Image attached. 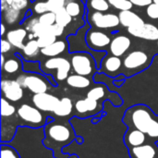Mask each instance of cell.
Listing matches in <instances>:
<instances>
[{
    "instance_id": "1",
    "label": "cell",
    "mask_w": 158,
    "mask_h": 158,
    "mask_svg": "<svg viewBox=\"0 0 158 158\" xmlns=\"http://www.w3.org/2000/svg\"><path fill=\"white\" fill-rule=\"evenodd\" d=\"M43 132L44 137L42 143L53 152L54 158H79L77 155L63 153L64 147L69 145L73 141H76L78 144L83 143V139L76 135L69 120L54 119L46 123L43 128Z\"/></svg>"
},
{
    "instance_id": "2",
    "label": "cell",
    "mask_w": 158,
    "mask_h": 158,
    "mask_svg": "<svg viewBox=\"0 0 158 158\" xmlns=\"http://www.w3.org/2000/svg\"><path fill=\"white\" fill-rule=\"evenodd\" d=\"M122 122L128 129H135L143 132L153 143H158V115L145 105H134L123 115Z\"/></svg>"
},
{
    "instance_id": "3",
    "label": "cell",
    "mask_w": 158,
    "mask_h": 158,
    "mask_svg": "<svg viewBox=\"0 0 158 158\" xmlns=\"http://www.w3.org/2000/svg\"><path fill=\"white\" fill-rule=\"evenodd\" d=\"M20 127L19 118L18 116V108L7 101L6 98H1V143H10L19 128Z\"/></svg>"
},
{
    "instance_id": "4",
    "label": "cell",
    "mask_w": 158,
    "mask_h": 158,
    "mask_svg": "<svg viewBox=\"0 0 158 158\" xmlns=\"http://www.w3.org/2000/svg\"><path fill=\"white\" fill-rule=\"evenodd\" d=\"M18 116L19 118L20 127L43 129L47 123V118L49 115H44V112L39 110L34 106L22 104L18 107Z\"/></svg>"
},
{
    "instance_id": "5",
    "label": "cell",
    "mask_w": 158,
    "mask_h": 158,
    "mask_svg": "<svg viewBox=\"0 0 158 158\" xmlns=\"http://www.w3.org/2000/svg\"><path fill=\"white\" fill-rule=\"evenodd\" d=\"M17 81L24 88L33 94L47 93L49 84L47 81L37 74H22L17 78Z\"/></svg>"
},
{
    "instance_id": "6",
    "label": "cell",
    "mask_w": 158,
    "mask_h": 158,
    "mask_svg": "<svg viewBox=\"0 0 158 158\" xmlns=\"http://www.w3.org/2000/svg\"><path fill=\"white\" fill-rule=\"evenodd\" d=\"M102 104L99 101L86 97L77 100L74 104V116L80 118L95 117L102 111Z\"/></svg>"
},
{
    "instance_id": "7",
    "label": "cell",
    "mask_w": 158,
    "mask_h": 158,
    "mask_svg": "<svg viewBox=\"0 0 158 158\" xmlns=\"http://www.w3.org/2000/svg\"><path fill=\"white\" fill-rule=\"evenodd\" d=\"M70 63L76 74L87 77L94 70V62L92 56L86 53H75L71 56Z\"/></svg>"
},
{
    "instance_id": "8",
    "label": "cell",
    "mask_w": 158,
    "mask_h": 158,
    "mask_svg": "<svg viewBox=\"0 0 158 158\" xmlns=\"http://www.w3.org/2000/svg\"><path fill=\"white\" fill-rule=\"evenodd\" d=\"M44 68L47 70L56 69V79L57 81H63L69 76V71L71 69V63L64 57H50L47 59L44 65Z\"/></svg>"
},
{
    "instance_id": "9",
    "label": "cell",
    "mask_w": 158,
    "mask_h": 158,
    "mask_svg": "<svg viewBox=\"0 0 158 158\" xmlns=\"http://www.w3.org/2000/svg\"><path fill=\"white\" fill-rule=\"evenodd\" d=\"M1 92L2 97L11 103H18L24 96V88L17 80H2Z\"/></svg>"
},
{
    "instance_id": "10",
    "label": "cell",
    "mask_w": 158,
    "mask_h": 158,
    "mask_svg": "<svg viewBox=\"0 0 158 158\" xmlns=\"http://www.w3.org/2000/svg\"><path fill=\"white\" fill-rule=\"evenodd\" d=\"M59 100L60 99L57 96L49 93L33 94L31 98L33 106L44 113H53Z\"/></svg>"
},
{
    "instance_id": "11",
    "label": "cell",
    "mask_w": 158,
    "mask_h": 158,
    "mask_svg": "<svg viewBox=\"0 0 158 158\" xmlns=\"http://www.w3.org/2000/svg\"><path fill=\"white\" fill-rule=\"evenodd\" d=\"M92 23L99 29H112L116 28L120 24V20L118 15L107 13L104 14L103 12L95 11L91 16Z\"/></svg>"
},
{
    "instance_id": "12",
    "label": "cell",
    "mask_w": 158,
    "mask_h": 158,
    "mask_svg": "<svg viewBox=\"0 0 158 158\" xmlns=\"http://www.w3.org/2000/svg\"><path fill=\"white\" fill-rule=\"evenodd\" d=\"M128 31L131 35L148 40V41H158V28L150 23H143L139 26L128 28Z\"/></svg>"
},
{
    "instance_id": "13",
    "label": "cell",
    "mask_w": 158,
    "mask_h": 158,
    "mask_svg": "<svg viewBox=\"0 0 158 158\" xmlns=\"http://www.w3.org/2000/svg\"><path fill=\"white\" fill-rule=\"evenodd\" d=\"M149 56L143 51H132L123 60V65L125 69L129 70H136L142 68L148 63Z\"/></svg>"
},
{
    "instance_id": "14",
    "label": "cell",
    "mask_w": 158,
    "mask_h": 158,
    "mask_svg": "<svg viewBox=\"0 0 158 158\" xmlns=\"http://www.w3.org/2000/svg\"><path fill=\"white\" fill-rule=\"evenodd\" d=\"M52 116L55 119L70 120L74 116V104L69 97H63L59 100Z\"/></svg>"
},
{
    "instance_id": "15",
    "label": "cell",
    "mask_w": 158,
    "mask_h": 158,
    "mask_svg": "<svg viewBox=\"0 0 158 158\" xmlns=\"http://www.w3.org/2000/svg\"><path fill=\"white\" fill-rule=\"evenodd\" d=\"M157 143L149 142L143 145L128 149L131 158H158Z\"/></svg>"
},
{
    "instance_id": "16",
    "label": "cell",
    "mask_w": 158,
    "mask_h": 158,
    "mask_svg": "<svg viewBox=\"0 0 158 158\" xmlns=\"http://www.w3.org/2000/svg\"><path fill=\"white\" fill-rule=\"evenodd\" d=\"M151 141L143 132L135 129H128L123 136V143L128 149L143 145Z\"/></svg>"
},
{
    "instance_id": "17",
    "label": "cell",
    "mask_w": 158,
    "mask_h": 158,
    "mask_svg": "<svg viewBox=\"0 0 158 158\" xmlns=\"http://www.w3.org/2000/svg\"><path fill=\"white\" fill-rule=\"evenodd\" d=\"M87 43L94 49H102L110 44V37L100 31H91L87 33Z\"/></svg>"
},
{
    "instance_id": "18",
    "label": "cell",
    "mask_w": 158,
    "mask_h": 158,
    "mask_svg": "<svg viewBox=\"0 0 158 158\" xmlns=\"http://www.w3.org/2000/svg\"><path fill=\"white\" fill-rule=\"evenodd\" d=\"M131 44V41L129 37L125 35H118L114 37V39L111 41L109 44V48L113 56L119 57L129 50Z\"/></svg>"
},
{
    "instance_id": "19",
    "label": "cell",
    "mask_w": 158,
    "mask_h": 158,
    "mask_svg": "<svg viewBox=\"0 0 158 158\" xmlns=\"http://www.w3.org/2000/svg\"><path fill=\"white\" fill-rule=\"evenodd\" d=\"M118 18L120 20V24L127 28L139 26L144 23L143 19L131 10L120 11V13L118 14Z\"/></svg>"
},
{
    "instance_id": "20",
    "label": "cell",
    "mask_w": 158,
    "mask_h": 158,
    "mask_svg": "<svg viewBox=\"0 0 158 158\" xmlns=\"http://www.w3.org/2000/svg\"><path fill=\"white\" fill-rule=\"evenodd\" d=\"M27 37V30L22 28H18L11 30L6 34V40L12 44V46L19 49H23L24 40Z\"/></svg>"
},
{
    "instance_id": "21",
    "label": "cell",
    "mask_w": 158,
    "mask_h": 158,
    "mask_svg": "<svg viewBox=\"0 0 158 158\" xmlns=\"http://www.w3.org/2000/svg\"><path fill=\"white\" fill-rule=\"evenodd\" d=\"M67 84L74 89H86L91 85V81L88 77L80 74H72L68 77Z\"/></svg>"
},
{
    "instance_id": "22",
    "label": "cell",
    "mask_w": 158,
    "mask_h": 158,
    "mask_svg": "<svg viewBox=\"0 0 158 158\" xmlns=\"http://www.w3.org/2000/svg\"><path fill=\"white\" fill-rule=\"evenodd\" d=\"M66 48H67V44L64 41H56L51 45H49L45 48H42L41 53H42V55H44L45 56L56 57V56H59L60 54H62L66 50Z\"/></svg>"
},
{
    "instance_id": "23",
    "label": "cell",
    "mask_w": 158,
    "mask_h": 158,
    "mask_svg": "<svg viewBox=\"0 0 158 158\" xmlns=\"http://www.w3.org/2000/svg\"><path fill=\"white\" fill-rule=\"evenodd\" d=\"M121 66H122L121 59L118 56H112L107 57L105 60L103 64V69H104V71L107 73L108 75H113L120 69Z\"/></svg>"
},
{
    "instance_id": "24",
    "label": "cell",
    "mask_w": 158,
    "mask_h": 158,
    "mask_svg": "<svg viewBox=\"0 0 158 158\" xmlns=\"http://www.w3.org/2000/svg\"><path fill=\"white\" fill-rule=\"evenodd\" d=\"M20 11L19 9H17L11 6H8L4 11H3V19L7 24H14L17 22L20 18Z\"/></svg>"
},
{
    "instance_id": "25",
    "label": "cell",
    "mask_w": 158,
    "mask_h": 158,
    "mask_svg": "<svg viewBox=\"0 0 158 158\" xmlns=\"http://www.w3.org/2000/svg\"><path fill=\"white\" fill-rule=\"evenodd\" d=\"M106 96L107 91L106 88L103 85H97L95 87H93L86 94V97L92 98L96 101H103V99H105Z\"/></svg>"
},
{
    "instance_id": "26",
    "label": "cell",
    "mask_w": 158,
    "mask_h": 158,
    "mask_svg": "<svg viewBox=\"0 0 158 158\" xmlns=\"http://www.w3.org/2000/svg\"><path fill=\"white\" fill-rule=\"evenodd\" d=\"M40 49L41 48L38 44L37 39H32V40H29V42H27L24 44L22 51H23V54L25 56L31 58V57H34L35 56L38 55Z\"/></svg>"
},
{
    "instance_id": "27",
    "label": "cell",
    "mask_w": 158,
    "mask_h": 158,
    "mask_svg": "<svg viewBox=\"0 0 158 158\" xmlns=\"http://www.w3.org/2000/svg\"><path fill=\"white\" fill-rule=\"evenodd\" d=\"M20 67L21 63L19 62V60H18L17 58H9L6 61V63L2 67V69L7 74H14L19 70Z\"/></svg>"
},
{
    "instance_id": "28",
    "label": "cell",
    "mask_w": 158,
    "mask_h": 158,
    "mask_svg": "<svg viewBox=\"0 0 158 158\" xmlns=\"http://www.w3.org/2000/svg\"><path fill=\"white\" fill-rule=\"evenodd\" d=\"M71 20H72V17L68 13L66 8H63L56 13V23L63 27H67L68 25H69Z\"/></svg>"
},
{
    "instance_id": "29",
    "label": "cell",
    "mask_w": 158,
    "mask_h": 158,
    "mask_svg": "<svg viewBox=\"0 0 158 158\" xmlns=\"http://www.w3.org/2000/svg\"><path fill=\"white\" fill-rule=\"evenodd\" d=\"M1 158H21L19 152L7 143H1Z\"/></svg>"
},
{
    "instance_id": "30",
    "label": "cell",
    "mask_w": 158,
    "mask_h": 158,
    "mask_svg": "<svg viewBox=\"0 0 158 158\" xmlns=\"http://www.w3.org/2000/svg\"><path fill=\"white\" fill-rule=\"evenodd\" d=\"M108 2L110 6L120 11L131 10L133 6V4L131 0H108Z\"/></svg>"
},
{
    "instance_id": "31",
    "label": "cell",
    "mask_w": 158,
    "mask_h": 158,
    "mask_svg": "<svg viewBox=\"0 0 158 158\" xmlns=\"http://www.w3.org/2000/svg\"><path fill=\"white\" fill-rule=\"evenodd\" d=\"M90 6L95 11L105 12L109 9L110 4H109L108 0H91Z\"/></svg>"
},
{
    "instance_id": "32",
    "label": "cell",
    "mask_w": 158,
    "mask_h": 158,
    "mask_svg": "<svg viewBox=\"0 0 158 158\" xmlns=\"http://www.w3.org/2000/svg\"><path fill=\"white\" fill-rule=\"evenodd\" d=\"M66 10L68 11V13L73 18V17H78L81 14V5L76 2V1H69L67 3L66 6H65Z\"/></svg>"
},
{
    "instance_id": "33",
    "label": "cell",
    "mask_w": 158,
    "mask_h": 158,
    "mask_svg": "<svg viewBox=\"0 0 158 158\" xmlns=\"http://www.w3.org/2000/svg\"><path fill=\"white\" fill-rule=\"evenodd\" d=\"M56 41V36H55L53 34H45V35H43V36H40L37 38V42H38V44L41 49L51 45Z\"/></svg>"
},
{
    "instance_id": "34",
    "label": "cell",
    "mask_w": 158,
    "mask_h": 158,
    "mask_svg": "<svg viewBox=\"0 0 158 158\" xmlns=\"http://www.w3.org/2000/svg\"><path fill=\"white\" fill-rule=\"evenodd\" d=\"M47 5L49 11L56 13L59 10L65 8L67 5V0H47Z\"/></svg>"
},
{
    "instance_id": "35",
    "label": "cell",
    "mask_w": 158,
    "mask_h": 158,
    "mask_svg": "<svg viewBox=\"0 0 158 158\" xmlns=\"http://www.w3.org/2000/svg\"><path fill=\"white\" fill-rule=\"evenodd\" d=\"M39 22L47 26H51L56 23V13L48 11L42 14L39 18Z\"/></svg>"
},
{
    "instance_id": "36",
    "label": "cell",
    "mask_w": 158,
    "mask_h": 158,
    "mask_svg": "<svg viewBox=\"0 0 158 158\" xmlns=\"http://www.w3.org/2000/svg\"><path fill=\"white\" fill-rule=\"evenodd\" d=\"M146 14L152 19H158V5L156 3L150 4L146 6Z\"/></svg>"
},
{
    "instance_id": "37",
    "label": "cell",
    "mask_w": 158,
    "mask_h": 158,
    "mask_svg": "<svg viewBox=\"0 0 158 158\" xmlns=\"http://www.w3.org/2000/svg\"><path fill=\"white\" fill-rule=\"evenodd\" d=\"M33 10L36 14H44L45 12H48L49 11V8H48V5H47V2H44V1H40V2H37L34 6H33Z\"/></svg>"
},
{
    "instance_id": "38",
    "label": "cell",
    "mask_w": 158,
    "mask_h": 158,
    "mask_svg": "<svg viewBox=\"0 0 158 158\" xmlns=\"http://www.w3.org/2000/svg\"><path fill=\"white\" fill-rule=\"evenodd\" d=\"M9 6L22 10L23 8H25L28 5V0H5Z\"/></svg>"
},
{
    "instance_id": "39",
    "label": "cell",
    "mask_w": 158,
    "mask_h": 158,
    "mask_svg": "<svg viewBox=\"0 0 158 158\" xmlns=\"http://www.w3.org/2000/svg\"><path fill=\"white\" fill-rule=\"evenodd\" d=\"M64 28L63 26L57 24V23H55L52 25V34L56 36V37H59L61 36L63 33H64Z\"/></svg>"
},
{
    "instance_id": "40",
    "label": "cell",
    "mask_w": 158,
    "mask_h": 158,
    "mask_svg": "<svg viewBox=\"0 0 158 158\" xmlns=\"http://www.w3.org/2000/svg\"><path fill=\"white\" fill-rule=\"evenodd\" d=\"M11 47H12V44L7 40H4L3 39L1 41V53L2 54L7 53L8 51H10Z\"/></svg>"
},
{
    "instance_id": "41",
    "label": "cell",
    "mask_w": 158,
    "mask_h": 158,
    "mask_svg": "<svg viewBox=\"0 0 158 158\" xmlns=\"http://www.w3.org/2000/svg\"><path fill=\"white\" fill-rule=\"evenodd\" d=\"M133 6H148L153 3V0H131Z\"/></svg>"
},
{
    "instance_id": "42",
    "label": "cell",
    "mask_w": 158,
    "mask_h": 158,
    "mask_svg": "<svg viewBox=\"0 0 158 158\" xmlns=\"http://www.w3.org/2000/svg\"><path fill=\"white\" fill-rule=\"evenodd\" d=\"M37 22H39V19H37V18H33V19H30L29 21H27V23H26V25H25V29L27 30V31L31 32V29L33 28V26H34Z\"/></svg>"
},
{
    "instance_id": "43",
    "label": "cell",
    "mask_w": 158,
    "mask_h": 158,
    "mask_svg": "<svg viewBox=\"0 0 158 158\" xmlns=\"http://www.w3.org/2000/svg\"><path fill=\"white\" fill-rule=\"evenodd\" d=\"M8 6H9V5H8L5 0H1V10H2V11H4Z\"/></svg>"
},
{
    "instance_id": "44",
    "label": "cell",
    "mask_w": 158,
    "mask_h": 158,
    "mask_svg": "<svg viewBox=\"0 0 158 158\" xmlns=\"http://www.w3.org/2000/svg\"><path fill=\"white\" fill-rule=\"evenodd\" d=\"M6 60H5V56H4V55L2 54V55H1V68L4 66V64L6 63Z\"/></svg>"
},
{
    "instance_id": "45",
    "label": "cell",
    "mask_w": 158,
    "mask_h": 158,
    "mask_svg": "<svg viewBox=\"0 0 158 158\" xmlns=\"http://www.w3.org/2000/svg\"><path fill=\"white\" fill-rule=\"evenodd\" d=\"M5 31H6V27H5V25L2 23V24H1V35H4Z\"/></svg>"
},
{
    "instance_id": "46",
    "label": "cell",
    "mask_w": 158,
    "mask_h": 158,
    "mask_svg": "<svg viewBox=\"0 0 158 158\" xmlns=\"http://www.w3.org/2000/svg\"><path fill=\"white\" fill-rule=\"evenodd\" d=\"M153 2H154V3H156V4H157V5H158V0H153Z\"/></svg>"
},
{
    "instance_id": "47",
    "label": "cell",
    "mask_w": 158,
    "mask_h": 158,
    "mask_svg": "<svg viewBox=\"0 0 158 158\" xmlns=\"http://www.w3.org/2000/svg\"><path fill=\"white\" fill-rule=\"evenodd\" d=\"M157 45H158V42H157Z\"/></svg>"
}]
</instances>
